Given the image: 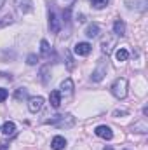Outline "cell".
<instances>
[{"instance_id":"cell-1","label":"cell","mask_w":148,"mask_h":150,"mask_svg":"<svg viewBox=\"0 0 148 150\" xmlns=\"http://www.w3.org/2000/svg\"><path fill=\"white\" fill-rule=\"evenodd\" d=\"M111 94H113L117 100H124V98L127 96V80H125L124 77H120V79H117V80L113 82V86H111Z\"/></svg>"},{"instance_id":"cell-2","label":"cell","mask_w":148,"mask_h":150,"mask_svg":"<svg viewBox=\"0 0 148 150\" xmlns=\"http://www.w3.org/2000/svg\"><path fill=\"white\" fill-rule=\"evenodd\" d=\"M45 124L58 126V127H72L73 126V117L72 115H52L51 119L45 120Z\"/></svg>"},{"instance_id":"cell-3","label":"cell","mask_w":148,"mask_h":150,"mask_svg":"<svg viewBox=\"0 0 148 150\" xmlns=\"http://www.w3.org/2000/svg\"><path fill=\"white\" fill-rule=\"evenodd\" d=\"M42 107H44V98H42V96H33V98L28 100V110L32 113L40 112Z\"/></svg>"},{"instance_id":"cell-4","label":"cell","mask_w":148,"mask_h":150,"mask_svg":"<svg viewBox=\"0 0 148 150\" xmlns=\"http://www.w3.org/2000/svg\"><path fill=\"white\" fill-rule=\"evenodd\" d=\"M105 75H106V65H105V61H99L98 63V68L92 72V80L94 82H99Z\"/></svg>"},{"instance_id":"cell-5","label":"cell","mask_w":148,"mask_h":150,"mask_svg":"<svg viewBox=\"0 0 148 150\" xmlns=\"http://www.w3.org/2000/svg\"><path fill=\"white\" fill-rule=\"evenodd\" d=\"M94 133H96V136L105 138V140H111V138H113V133H111V129L108 126H98V127L94 129Z\"/></svg>"},{"instance_id":"cell-6","label":"cell","mask_w":148,"mask_h":150,"mask_svg":"<svg viewBox=\"0 0 148 150\" xmlns=\"http://www.w3.org/2000/svg\"><path fill=\"white\" fill-rule=\"evenodd\" d=\"M49 28H51L52 33H58L61 30V23H59V19L54 12H49Z\"/></svg>"},{"instance_id":"cell-7","label":"cell","mask_w":148,"mask_h":150,"mask_svg":"<svg viewBox=\"0 0 148 150\" xmlns=\"http://www.w3.org/2000/svg\"><path fill=\"white\" fill-rule=\"evenodd\" d=\"M91 52V44H87V42H78L77 45H75V54H78V56H87Z\"/></svg>"},{"instance_id":"cell-8","label":"cell","mask_w":148,"mask_h":150,"mask_svg":"<svg viewBox=\"0 0 148 150\" xmlns=\"http://www.w3.org/2000/svg\"><path fill=\"white\" fill-rule=\"evenodd\" d=\"M32 0H16V7H18V11L21 12V14H25V12H30L32 11Z\"/></svg>"},{"instance_id":"cell-9","label":"cell","mask_w":148,"mask_h":150,"mask_svg":"<svg viewBox=\"0 0 148 150\" xmlns=\"http://www.w3.org/2000/svg\"><path fill=\"white\" fill-rule=\"evenodd\" d=\"M51 147L54 150H63L66 147V140H65L63 136H54L52 142H51Z\"/></svg>"},{"instance_id":"cell-10","label":"cell","mask_w":148,"mask_h":150,"mask_svg":"<svg viewBox=\"0 0 148 150\" xmlns=\"http://www.w3.org/2000/svg\"><path fill=\"white\" fill-rule=\"evenodd\" d=\"M49 101H51V105H52L54 108H58V107L61 105V93H59V91H51Z\"/></svg>"},{"instance_id":"cell-11","label":"cell","mask_w":148,"mask_h":150,"mask_svg":"<svg viewBox=\"0 0 148 150\" xmlns=\"http://www.w3.org/2000/svg\"><path fill=\"white\" fill-rule=\"evenodd\" d=\"M2 133H4L5 136H11V134H14V133H16V124H14L12 120H7V122L2 126Z\"/></svg>"},{"instance_id":"cell-12","label":"cell","mask_w":148,"mask_h":150,"mask_svg":"<svg viewBox=\"0 0 148 150\" xmlns=\"http://www.w3.org/2000/svg\"><path fill=\"white\" fill-rule=\"evenodd\" d=\"M85 35H87L89 38L98 37V35H99V26H98L96 23H91V25L85 28Z\"/></svg>"},{"instance_id":"cell-13","label":"cell","mask_w":148,"mask_h":150,"mask_svg":"<svg viewBox=\"0 0 148 150\" xmlns=\"http://www.w3.org/2000/svg\"><path fill=\"white\" fill-rule=\"evenodd\" d=\"M113 33H115V35H124V33H125V25H124L122 19H117V21L113 23Z\"/></svg>"},{"instance_id":"cell-14","label":"cell","mask_w":148,"mask_h":150,"mask_svg":"<svg viewBox=\"0 0 148 150\" xmlns=\"http://www.w3.org/2000/svg\"><path fill=\"white\" fill-rule=\"evenodd\" d=\"M115 58H117V61H127V58H129V51H127L125 47H118L117 52H115Z\"/></svg>"},{"instance_id":"cell-15","label":"cell","mask_w":148,"mask_h":150,"mask_svg":"<svg viewBox=\"0 0 148 150\" xmlns=\"http://www.w3.org/2000/svg\"><path fill=\"white\" fill-rule=\"evenodd\" d=\"M136 133H147L148 131V126H147V120H145V117L141 119V120H138L136 124H134V127H132Z\"/></svg>"},{"instance_id":"cell-16","label":"cell","mask_w":148,"mask_h":150,"mask_svg":"<svg viewBox=\"0 0 148 150\" xmlns=\"http://www.w3.org/2000/svg\"><path fill=\"white\" fill-rule=\"evenodd\" d=\"M61 89H63V93H72L73 91V82H72V79H65L63 82H61Z\"/></svg>"},{"instance_id":"cell-17","label":"cell","mask_w":148,"mask_h":150,"mask_svg":"<svg viewBox=\"0 0 148 150\" xmlns=\"http://www.w3.org/2000/svg\"><path fill=\"white\" fill-rule=\"evenodd\" d=\"M49 49H51V47H49V42H47V40H42V42H40V52H42V54H49Z\"/></svg>"},{"instance_id":"cell-18","label":"cell","mask_w":148,"mask_h":150,"mask_svg":"<svg viewBox=\"0 0 148 150\" xmlns=\"http://www.w3.org/2000/svg\"><path fill=\"white\" fill-rule=\"evenodd\" d=\"M65 54H66V67H68V70H73L75 63H73V58H72V54H70L68 51H66Z\"/></svg>"},{"instance_id":"cell-19","label":"cell","mask_w":148,"mask_h":150,"mask_svg":"<svg viewBox=\"0 0 148 150\" xmlns=\"http://www.w3.org/2000/svg\"><path fill=\"white\" fill-rule=\"evenodd\" d=\"M106 2H108V0H91V4H92L96 9H103V7L106 5Z\"/></svg>"},{"instance_id":"cell-20","label":"cell","mask_w":148,"mask_h":150,"mask_svg":"<svg viewBox=\"0 0 148 150\" xmlns=\"http://www.w3.org/2000/svg\"><path fill=\"white\" fill-rule=\"evenodd\" d=\"M23 98H26V89H18L16 91V100H23Z\"/></svg>"},{"instance_id":"cell-21","label":"cell","mask_w":148,"mask_h":150,"mask_svg":"<svg viewBox=\"0 0 148 150\" xmlns=\"http://www.w3.org/2000/svg\"><path fill=\"white\" fill-rule=\"evenodd\" d=\"M7 96H9V93H7V89H4V87H0V103H2V101H5V100H7Z\"/></svg>"},{"instance_id":"cell-22","label":"cell","mask_w":148,"mask_h":150,"mask_svg":"<svg viewBox=\"0 0 148 150\" xmlns=\"http://www.w3.org/2000/svg\"><path fill=\"white\" fill-rule=\"evenodd\" d=\"M37 61H38L37 56H35V54H30V56H28V61H26V63H28V65H35Z\"/></svg>"},{"instance_id":"cell-23","label":"cell","mask_w":148,"mask_h":150,"mask_svg":"<svg viewBox=\"0 0 148 150\" xmlns=\"http://www.w3.org/2000/svg\"><path fill=\"white\" fill-rule=\"evenodd\" d=\"M11 19H12L11 16H5V18H4V21L0 23V26H4V25H7V23H11Z\"/></svg>"},{"instance_id":"cell-24","label":"cell","mask_w":148,"mask_h":150,"mask_svg":"<svg viewBox=\"0 0 148 150\" xmlns=\"http://www.w3.org/2000/svg\"><path fill=\"white\" fill-rule=\"evenodd\" d=\"M103 150H113V149H111V147H105Z\"/></svg>"},{"instance_id":"cell-25","label":"cell","mask_w":148,"mask_h":150,"mask_svg":"<svg viewBox=\"0 0 148 150\" xmlns=\"http://www.w3.org/2000/svg\"><path fill=\"white\" fill-rule=\"evenodd\" d=\"M4 2H5V0H0V7H2V5H4Z\"/></svg>"}]
</instances>
